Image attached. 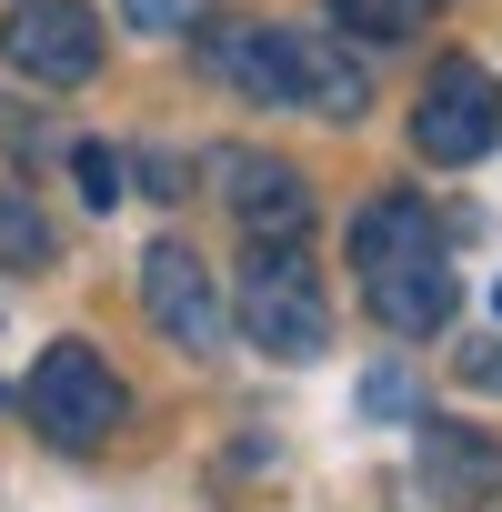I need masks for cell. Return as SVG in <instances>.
<instances>
[{
	"label": "cell",
	"mask_w": 502,
	"mask_h": 512,
	"mask_svg": "<svg viewBox=\"0 0 502 512\" xmlns=\"http://www.w3.org/2000/svg\"><path fill=\"white\" fill-rule=\"evenodd\" d=\"M211 61H221V81H241L251 101H302V111H332V121H362V101H372L362 61H352L332 31H241V41H221Z\"/></svg>",
	"instance_id": "6da1fadb"
},
{
	"label": "cell",
	"mask_w": 502,
	"mask_h": 512,
	"mask_svg": "<svg viewBox=\"0 0 502 512\" xmlns=\"http://www.w3.org/2000/svg\"><path fill=\"white\" fill-rule=\"evenodd\" d=\"M241 342L272 352V362H312L332 342V302H322V272L302 262L292 241H262L241 262Z\"/></svg>",
	"instance_id": "7a4b0ae2"
},
{
	"label": "cell",
	"mask_w": 502,
	"mask_h": 512,
	"mask_svg": "<svg viewBox=\"0 0 502 512\" xmlns=\"http://www.w3.org/2000/svg\"><path fill=\"white\" fill-rule=\"evenodd\" d=\"M121 412H131V392H121V372H111L91 342H51V352L31 362V422H41V442L91 452V442L121 432Z\"/></svg>",
	"instance_id": "3957f363"
},
{
	"label": "cell",
	"mask_w": 502,
	"mask_h": 512,
	"mask_svg": "<svg viewBox=\"0 0 502 512\" xmlns=\"http://www.w3.org/2000/svg\"><path fill=\"white\" fill-rule=\"evenodd\" d=\"M492 141H502V81H492L482 61H442V71L422 81L412 151H422V161H442V171H462V161H482Z\"/></svg>",
	"instance_id": "277c9868"
},
{
	"label": "cell",
	"mask_w": 502,
	"mask_h": 512,
	"mask_svg": "<svg viewBox=\"0 0 502 512\" xmlns=\"http://www.w3.org/2000/svg\"><path fill=\"white\" fill-rule=\"evenodd\" d=\"M0 61L51 81V91H81L101 71V21L81 11V0H21V11L0 21Z\"/></svg>",
	"instance_id": "5b68a950"
},
{
	"label": "cell",
	"mask_w": 502,
	"mask_h": 512,
	"mask_svg": "<svg viewBox=\"0 0 502 512\" xmlns=\"http://www.w3.org/2000/svg\"><path fill=\"white\" fill-rule=\"evenodd\" d=\"M362 302H372L382 332L422 342V332H442V322L462 312V282H452V262H442V241H412V251H392V262L362 272Z\"/></svg>",
	"instance_id": "8992f818"
},
{
	"label": "cell",
	"mask_w": 502,
	"mask_h": 512,
	"mask_svg": "<svg viewBox=\"0 0 502 512\" xmlns=\"http://www.w3.org/2000/svg\"><path fill=\"white\" fill-rule=\"evenodd\" d=\"M141 302H151V322L181 352H221V292H211V272H201L191 241H151L141 251Z\"/></svg>",
	"instance_id": "52a82bcc"
},
{
	"label": "cell",
	"mask_w": 502,
	"mask_h": 512,
	"mask_svg": "<svg viewBox=\"0 0 502 512\" xmlns=\"http://www.w3.org/2000/svg\"><path fill=\"white\" fill-rule=\"evenodd\" d=\"M221 191H231V221L251 241H302V221H312V181L292 161H272V151H231Z\"/></svg>",
	"instance_id": "ba28073f"
},
{
	"label": "cell",
	"mask_w": 502,
	"mask_h": 512,
	"mask_svg": "<svg viewBox=\"0 0 502 512\" xmlns=\"http://www.w3.org/2000/svg\"><path fill=\"white\" fill-rule=\"evenodd\" d=\"M422 492L432 502H482L502 492V442L472 422H422Z\"/></svg>",
	"instance_id": "9c48e42d"
},
{
	"label": "cell",
	"mask_w": 502,
	"mask_h": 512,
	"mask_svg": "<svg viewBox=\"0 0 502 512\" xmlns=\"http://www.w3.org/2000/svg\"><path fill=\"white\" fill-rule=\"evenodd\" d=\"M412 241H432V201H412V191H382V201L352 221V272L392 262V251H412Z\"/></svg>",
	"instance_id": "30bf717a"
},
{
	"label": "cell",
	"mask_w": 502,
	"mask_h": 512,
	"mask_svg": "<svg viewBox=\"0 0 502 512\" xmlns=\"http://www.w3.org/2000/svg\"><path fill=\"white\" fill-rule=\"evenodd\" d=\"M0 262H11V272H41V262H51V221H41L21 191H0Z\"/></svg>",
	"instance_id": "8fae6325"
},
{
	"label": "cell",
	"mask_w": 502,
	"mask_h": 512,
	"mask_svg": "<svg viewBox=\"0 0 502 512\" xmlns=\"http://www.w3.org/2000/svg\"><path fill=\"white\" fill-rule=\"evenodd\" d=\"M332 21H352L362 41H412L422 31V0H332Z\"/></svg>",
	"instance_id": "7c38bea8"
},
{
	"label": "cell",
	"mask_w": 502,
	"mask_h": 512,
	"mask_svg": "<svg viewBox=\"0 0 502 512\" xmlns=\"http://www.w3.org/2000/svg\"><path fill=\"white\" fill-rule=\"evenodd\" d=\"M71 171H81V201H91V211H111V201H121V151L81 141V151H71Z\"/></svg>",
	"instance_id": "4fadbf2b"
},
{
	"label": "cell",
	"mask_w": 502,
	"mask_h": 512,
	"mask_svg": "<svg viewBox=\"0 0 502 512\" xmlns=\"http://www.w3.org/2000/svg\"><path fill=\"white\" fill-rule=\"evenodd\" d=\"M121 11H131L141 31H191V11H201V0H121Z\"/></svg>",
	"instance_id": "5bb4252c"
},
{
	"label": "cell",
	"mask_w": 502,
	"mask_h": 512,
	"mask_svg": "<svg viewBox=\"0 0 502 512\" xmlns=\"http://www.w3.org/2000/svg\"><path fill=\"white\" fill-rule=\"evenodd\" d=\"M362 412H382V422L412 412V382H402V372H372V382H362Z\"/></svg>",
	"instance_id": "9a60e30c"
},
{
	"label": "cell",
	"mask_w": 502,
	"mask_h": 512,
	"mask_svg": "<svg viewBox=\"0 0 502 512\" xmlns=\"http://www.w3.org/2000/svg\"><path fill=\"white\" fill-rule=\"evenodd\" d=\"M462 382H472V392H502V342H472V352H462Z\"/></svg>",
	"instance_id": "2e32d148"
}]
</instances>
